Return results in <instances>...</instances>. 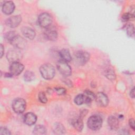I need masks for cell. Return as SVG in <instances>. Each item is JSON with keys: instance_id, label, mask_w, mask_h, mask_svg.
Instances as JSON below:
<instances>
[{"instance_id": "cell-1", "label": "cell", "mask_w": 135, "mask_h": 135, "mask_svg": "<svg viewBox=\"0 0 135 135\" xmlns=\"http://www.w3.org/2000/svg\"><path fill=\"white\" fill-rule=\"evenodd\" d=\"M40 71L42 76L46 80L52 79L55 74L54 66L49 63H45L41 65L40 68Z\"/></svg>"}, {"instance_id": "cell-2", "label": "cell", "mask_w": 135, "mask_h": 135, "mask_svg": "<svg viewBox=\"0 0 135 135\" xmlns=\"http://www.w3.org/2000/svg\"><path fill=\"white\" fill-rule=\"evenodd\" d=\"M87 124L88 127L92 130H99L102 127V119L99 115H92L89 118Z\"/></svg>"}, {"instance_id": "cell-3", "label": "cell", "mask_w": 135, "mask_h": 135, "mask_svg": "<svg viewBox=\"0 0 135 135\" xmlns=\"http://www.w3.org/2000/svg\"><path fill=\"white\" fill-rule=\"evenodd\" d=\"M52 22V18L48 13H42L38 17V23L42 27L48 28Z\"/></svg>"}, {"instance_id": "cell-4", "label": "cell", "mask_w": 135, "mask_h": 135, "mask_svg": "<svg viewBox=\"0 0 135 135\" xmlns=\"http://www.w3.org/2000/svg\"><path fill=\"white\" fill-rule=\"evenodd\" d=\"M26 101L21 98L14 100L12 103V108L14 111L17 113H23L26 109Z\"/></svg>"}, {"instance_id": "cell-5", "label": "cell", "mask_w": 135, "mask_h": 135, "mask_svg": "<svg viewBox=\"0 0 135 135\" xmlns=\"http://www.w3.org/2000/svg\"><path fill=\"white\" fill-rule=\"evenodd\" d=\"M57 68L60 73L64 76H67L71 74L72 69L67 62L60 60L57 63Z\"/></svg>"}, {"instance_id": "cell-6", "label": "cell", "mask_w": 135, "mask_h": 135, "mask_svg": "<svg viewBox=\"0 0 135 135\" xmlns=\"http://www.w3.org/2000/svg\"><path fill=\"white\" fill-rule=\"evenodd\" d=\"M75 59L76 62L79 65L85 64L90 59V54L88 52L84 51H77L75 55Z\"/></svg>"}, {"instance_id": "cell-7", "label": "cell", "mask_w": 135, "mask_h": 135, "mask_svg": "<svg viewBox=\"0 0 135 135\" xmlns=\"http://www.w3.org/2000/svg\"><path fill=\"white\" fill-rule=\"evenodd\" d=\"M24 68V65L18 62H15L12 63L9 66V73L13 75H18L22 73Z\"/></svg>"}, {"instance_id": "cell-8", "label": "cell", "mask_w": 135, "mask_h": 135, "mask_svg": "<svg viewBox=\"0 0 135 135\" xmlns=\"http://www.w3.org/2000/svg\"><path fill=\"white\" fill-rule=\"evenodd\" d=\"M9 43L18 49H23L26 45V40L18 34H17Z\"/></svg>"}, {"instance_id": "cell-9", "label": "cell", "mask_w": 135, "mask_h": 135, "mask_svg": "<svg viewBox=\"0 0 135 135\" xmlns=\"http://www.w3.org/2000/svg\"><path fill=\"white\" fill-rule=\"evenodd\" d=\"M95 99L98 105L100 107H106L109 103L108 98L103 92H99L95 96Z\"/></svg>"}, {"instance_id": "cell-10", "label": "cell", "mask_w": 135, "mask_h": 135, "mask_svg": "<svg viewBox=\"0 0 135 135\" xmlns=\"http://www.w3.org/2000/svg\"><path fill=\"white\" fill-rule=\"evenodd\" d=\"M21 22L22 17L20 15H14L8 18L6 21V24L8 26L14 28L18 26Z\"/></svg>"}, {"instance_id": "cell-11", "label": "cell", "mask_w": 135, "mask_h": 135, "mask_svg": "<svg viewBox=\"0 0 135 135\" xmlns=\"http://www.w3.org/2000/svg\"><path fill=\"white\" fill-rule=\"evenodd\" d=\"M7 59L10 62L13 63L18 62L21 57V53L16 50H11L8 51L6 55Z\"/></svg>"}, {"instance_id": "cell-12", "label": "cell", "mask_w": 135, "mask_h": 135, "mask_svg": "<svg viewBox=\"0 0 135 135\" xmlns=\"http://www.w3.org/2000/svg\"><path fill=\"white\" fill-rule=\"evenodd\" d=\"M71 124L78 131H81L83 128V123L82 118L78 115H74L71 119Z\"/></svg>"}, {"instance_id": "cell-13", "label": "cell", "mask_w": 135, "mask_h": 135, "mask_svg": "<svg viewBox=\"0 0 135 135\" xmlns=\"http://www.w3.org/2000/svg\"><path fill=\"white\" fill-rule=\"evenodd\" d=\"M15 9V5L12 1H6L2 5V11L6 14H11Z\"/></svg>"}, {"instance_id": "cell-14", "label": "cell", "mask_w": 135, "mask_h": 135, "mask_svg": "<svg viewBox=\"0 0 135 135\" xmlns=\"http://www.w3.org/2000/svg\"><path fill=\"white\" fill-rule=\"evenodd\" d=\"M36 120H37V117L36 115L33 113L28 112V113H27L24 115V122L28 126H32L35 124Z\"/></svg>"}, {"instance_id": "cell-15", "label": "cell", "mask_w": 135, "mask_h": 135, "mask_svg": "<svg viewBox=\"0 0 135 135\" xmlns=\"http://www.w3.org/2000/svg\"><path fill=\"white\" fill-rule=\"evenodd\" d=\"M45 35L47 39L50 41H55L57 38V33L55 29L47 28L45 31Z\"/></svg>"}, {"instance_id": "cell-16", "label": "cell", "mask_w": 135, "mask_h": 135, "mask_svg": "<svg viewBox=\"0 0 135 135\" xmlns=\"http://www.w3.org/2000/svg\"><path fill=\"white\" fill-rule=\"evenodd\" d=\"M22 32L24 36L30 40H33L35 38L36 33L35 31L29 27H24L22 29Z\"/></svg>"}, {"instance_id": "cell-17", "label": "cell", "mask_w": 135, "mask_h": 135, "mask_svg": "<svg viewBox=\"0 0 135 135\" xmlns=\"http://www.w3.org/2000/svg\"><path fill=\"white\" fill-rule=\"evenodd\" d=\"M108 123L110 129L112 130H117L119 126L118 119L116 117L112 115L109 117L108 119Z\"/></svg>"}, {"instance_id": "cell-18", "label": "cell", "mask_w": 135, "mask_h": 135, "mask_svg": "<svg viewBox=\"0 0 135 135\" xmlns=\"http://www.w3.org/2000/svg\"><path fill=\"white\" fill-rule=\"evenodd\" d=\"M59 55L62 59L61 60L64 61L66 62H69L71 61L72 57L69 51L67 49H63L60 51Z\"/></svg>"}, {"instance_id": "cell-19", "label": "cell", "mask_w": 135, "mask_h": 135, "mask_svg": "<svg viewBox=\"0 0 135 135\" xmlns=\"http://www.w3.org/2000/svg\"><path fill=\"white\" fill-rule=\"evenodd\" d=\"M85 98L84 103L87 104H90L92 101L95 99V95L90 91H85L83 94Z\"/></svg>"}, {"instance_id": "cell-20", "label": "cell", "mask_w": 135, "mask_h": 135, "mask_svg": "<svg viewBox=\"0 0 135 135\" xmlns=\"http://www.w3.org/2000/svg\"><path fill=\"white\" fill-rule=\"evenodd\" d=\"M53 131L55 134H64L65 133V129L62 124L60 123H56L54 125Z\"/></svg>"}, {"instance_id": "cell-21", "label": "cell", "mask_w": 135, "mask_h": 135, "mask_svg": "<svg viewBox=\"0 0 135 135\" xmlns=\"http://www.w3.org/2000/svg\"><path fill=\"white\" fill-rule=\"evenodd\" d=\"M46 132L45 127L42 125H37L33 129V133L34 134H43Z\"/></svg>"}, {"instance_id": "cell-22", "label": "cell", "mask_w": 135, "mask_h": 135, "mask_svg": "<svg viewBox=\"0 0 135 135\" xmlns=\"http://www.w3.org/2000/svg\"><path fill=\"white\" fill-rule=\"evenodd\" d=\"M24 78L26 81H31L33 80L35 78L34 73L30 71H27L24 73Z\"/></svg>"}, {"instance_id": "cell-23", "label": "cell", "mask_w": 135, "mask_h": 135, "mask_svg": "<svg viewBox=\"0 0 135 135\" xmlns=\"http://www.w3.org/2000/svg\"><path fill=\"white\" fill-rule=\"evenodd\" d=\"M75 103L77 105H81L85 102V98L83 94H80L76 95L74 100Z\"/></svg>"}, {"instance_id": "cell-24", "label": "cell", "mask_w": 135, "mask_h": 135, "mask_svg": "<svg viewBox=\"0 0 135 135\" xmlns=\"http://www.w3.org/2000/svg\"><path fill=\"white\" fill-rule=\"evenodd\" d=\"M127 34L130 37H133L134 35V27L132 24H128L126 26Z\"/></svg>"}, {"instance_id": "cell-25", "label": "cell", "mask_w": 135, "mask_h": 135, "mask_svg": "<svg viewBox=\"0 0 135 135\" xmlns=\"http://www.w3.org/2000/svg\"><path fill=\"white\" fill-rule=\"evenodd\" d=\"M17 34L14 31H10L5 34V39L9 43L10 41L17 35Z\"/></svg>"}, {"instance_id": "cell-26", "label": "cell", "mask_w": 135, "mask_h": 135, "mask_svg": "<svg viewBox=\"0 0 135 135\" xmlns=\"http://www.w3.org/2000/svg\"><path fill=\"white\" fill-rule=\"evenodd\" d=\"M133 17H134V15L133 14H132L131 13L130 14L129 13H127L124 14L122 16L121 18H122V21L123 22H127Z\"/></svg>"}, {"instance_id": "cell-27", "label": "cell", "mask_w": 135, "mask_h": 135, "mask_svg": "<svg viewBox=\"0 0 135 135\" xmlns=\"http://www.w3.org/2000/svg\"><path fill=\"white\" fill-rule=\"evenodd\" d=\"M38 99L42 103H45L47 101V99L45 95V94L43 92H40L38 94Z\"/></svg>"}, {"instance_id": "cell-28", "label": "cell", "mask_w": 135, "mask_h": 135, "mask_svg": "<svg viewBox=\"0 0 135 135\" xmlns=\"http://www.w3.org/2000/svg\"><path fill=\"white\" fill-rule=\"evenodd\" d=\"M54 90L59 95H63L66 93V90L63 88H56Z\"/></svg>"}, {"instance_id": "cell-29", "label": "cell", "mask_w": 135, "mask_h": 135, "mask_svg": "<svg viewBox=\"0 0 135 135\" xmlns=\"http://www.w3.org/2000/svg\"><path fill=\"white\" fill-rule=\"evenodd\" d=\"M0 134H11V132L8 129L5 127H1L0 129Z\"/></svg>"}, {"instance_id": "cell-30", "label": "cell", "mask_w": 135, "mask_h": 135, "mask_svg": "<svg viewBox=\"0 0 135 135\" xmlns=\"http://www.w3.org/2000/svg\"><path fill=\"white\" fill-rule=\"evenodd\" d=\"M107 76L110 79V80H113L114 79V77H115V75L114 74V73L113 72V71H111L110 70V71L108 72L106 74Z\"/></svg>"}, {"instance_id": "cell-31", "label": "cell", "mask_w": 135, "mask_h": 135, "mask_svg": "<svg viewBox=\"0 0 135 135\" xmlns=\"http://www.w3.org/2000/svg\"><path fill=\"white\" fill-rule=\"evenodd\" d=\"M129 125L130 126V127L133 130H134V128H135V124H134V120L133 119H130V120H129Z\"/></svg>"}, {"instance_id": "cell-32", "label": "cell", "mask_w": 135, "mask_h": 135, "mask_svg": "<svg viewBox=\"0 0 135 135\" xmlns=\"http://www.w3.org/2000/svg\"><path fill=\"white\" fill-rule=\"evenodd\" d=\"M0 50H1V57H2L3 55V54H4V47H3V46L1 44L0 45Z\"/></svg>"}, {"instance_id": "cell-33", "label": "cell", "mask_w": 135, "mask_h": 135, "mask_svg": "<svg viewBox=\"0 0 135 135\" xmlns=\"http://www.w3.org/2000/svg\"><path fill=\"white\" fill-rule=\"evenodd\" d=\"M130 97L132 98L134 97V88H132V89L130 91Z\"/></svg>"}]
</instances>
